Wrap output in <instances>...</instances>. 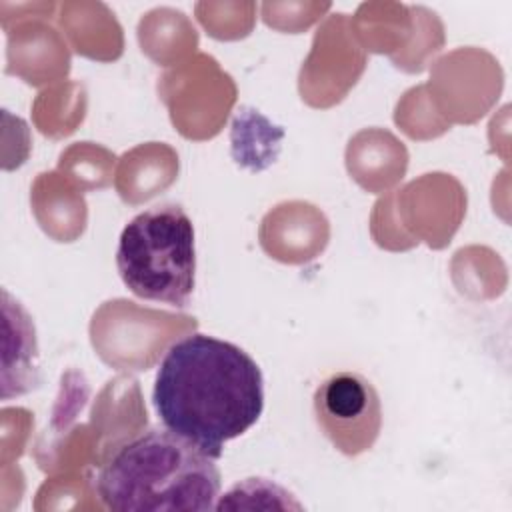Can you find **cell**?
Returning a JSON list of instances; mask_svg holds the SVG:
<instances>
[{
	"label": "cell",
	"instance_id": "6da1fadb",
	"mask_svg": "<svg viewBox=\"0 0 512 512\" xmlns=\"http://www.w3.org/2000/svg\"><path fill=\"white\" fill-rule=\"evenodd\" d=\"M152 402L164 428L218 460L264 410L262 370L240 346L194 332L164 354Z\"/></svg>",
	"mask_w": 512,
	"mask_h": 512
},
{
	"label": "cell",
	"instance_id": "7a4b0ae2",
	"mask_svg": "<svg viewBox=\"0 0 512 512\" xmlns=\"http://www.w3.org/2000/svg\"><path fill=\"white\" fill-rule=\"evenodd\" d=\"M102 504L114 512H200L216 508V458L164 428L118 446L96 478Z\"/></svg>",
	"mask_w": 512,
	"mask_h": 512
},
{
	"label": "cell",
	"instance_id": "3957f363",
	"mask_svg": "<svg viewBox=\"0 0 512 512\" xmlns=\"http://www.w3.org/2000/svg\"><path fill=\"white\" fill-rule=\"evenodd\" d=\"M116 268L138 298L186 306L196 284L194 226L188 214L176 204L136 214L120 234Z\"/></svg>",
	"mask_w": 512,
	"mask_h": 512
},
{
	"label": "cell",
	"instance_id": "277c9868",
	"mask_svg": "<svg viewBox=\"0 0 512 512\" xmlns=\"http://www.w3.org/2000/svg\"><path fill=\"white\" fill-rule=\"evenodd\" d=\"M314 416L322 434L346 456L374 446L382 428V404L374 384L360 372L342 370L314 390Z\"/></svg>",
	"mask_w": 512,
	"mask_h": 512
},
{
	"label": "cell",
	"instance_id": "5b68a950",
	"mask_svg": "<svg viewBox=\"0 0 512 512\" xmlns=\"http://www.w3.org/2000/svg\"><path fill=\"white\" fill-rule=\"evenodd\" d=\"M12 354H16V360L12 366L2 370V376H8L10 370H16L12 394L18 396L26 394L38 384L36 330L28 312L18 302L12 304L10 294L4 292V358H10ZM10 386L2 392V398H6Z\"/></svg>",
	"mask_w": 512,
	"mask_h": 512
}]
</instances>
